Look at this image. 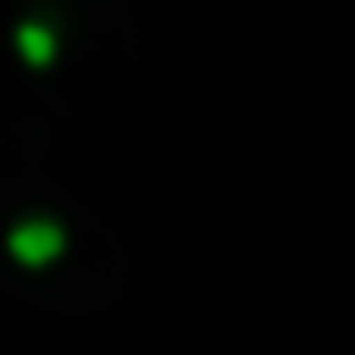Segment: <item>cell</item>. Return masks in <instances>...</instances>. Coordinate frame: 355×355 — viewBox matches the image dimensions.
Masks as SVG:
<instances>
[{
	"label": "cell",
	"mask_w": 355,
	"mask_h": 355,
	"mask_svg": "<svg viewBox=\"0 0 355 355\" xmlns=\"http://www.w3.org/2000/svg\"><path fill=\"white\" fill-rule=\"evenodd\" d=\"M61 250H67V233H61L50 216H28V222L11 227V255H17L22 266H50Z\"/></svg>",
	"instance_id": "1"
},
{
	"label": "cell",
	"mask_w": 355,
	"mask_h": 355,
	"mask_svg": "<svg viewBox=\"0 0 355 355\" xmlns=\"http://www.w3.org/2000/svg\"><path fill=\"white\" fill-rule=\"evenodd\" d=\"M17 44L28 50V61H33V67H44V61H50V44H55V33H50V28H39V22H22Z\"/></svg>",
	"instance_id": "2"
}]
</instances>
